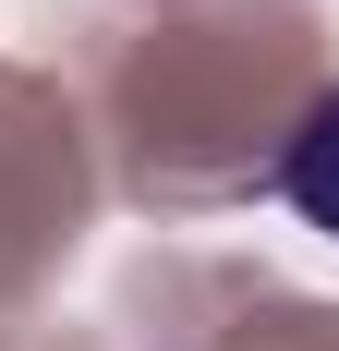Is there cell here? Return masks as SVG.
Here are the masks:
<instances>
[{"mask_svg": "<svg viewBox=\"0 0 339 351\" xmlns=\"http://www.w3.org/2000/svg\"><path fill=\"white\" fill-rule=\"evenodd\" d=\"M279 194H291V218H315V230L339 243V85L291 121V145H279Z\"/></svg>", "mask_w": 339, "mask_h": 351, "instance_id": "1", "label": "cell"}]
</instances>
